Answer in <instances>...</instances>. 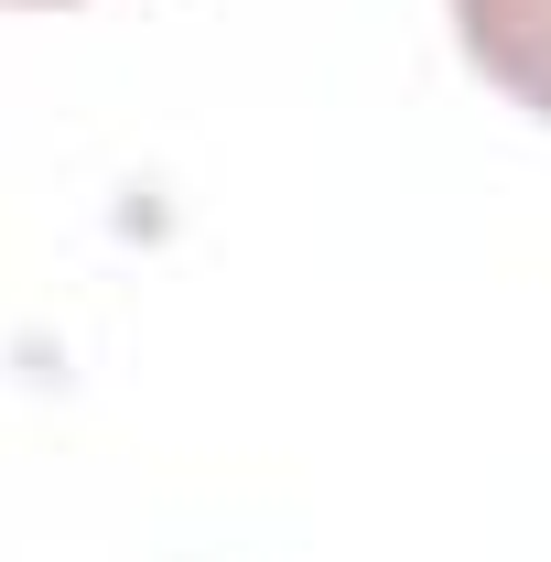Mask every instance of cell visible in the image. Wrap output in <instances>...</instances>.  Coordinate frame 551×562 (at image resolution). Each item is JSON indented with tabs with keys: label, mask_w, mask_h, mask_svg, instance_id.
<instances>
[{
	"label": "cell",
	"mask_w": 551,
	"mask_h": 562,
	"mask_svg": "<svg viewBox=\"0 0 551 562\" xmlns=\"http://www.w3.org/2000/svg\"><path fill=\"white\" fill-rule=\"evenodd\" d=\"M33 11H55V0H33Z\"/></svg>",
	"instance_id": "obj_2"
},
{
	"label": "cell",
	"mask_w": 551,
	"mask_h": 562,
	"mask_svg": "<svg viewBox=\"0 0 551 562\" xmlns=\"http://www.w3.org/2000/svg\"><path fill=\"white\" fill-rule=\"evenodd\" d=\"M454 33L486 87H508L519 109L551 120V0H454Z\"/></svg>",
	"instance_id": "obj_1"
}]
</instances>
